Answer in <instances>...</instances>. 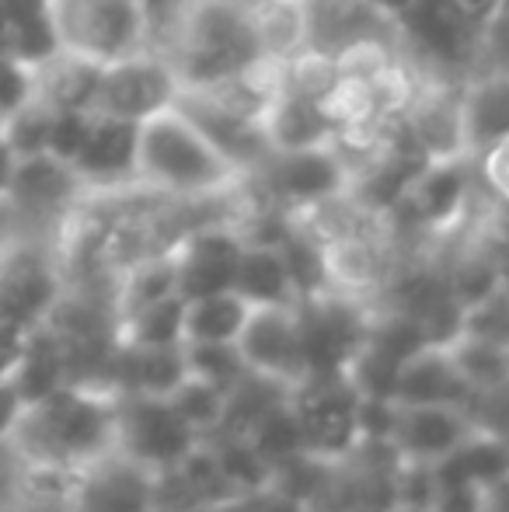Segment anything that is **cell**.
Returning <instances> with one entry per match:
<instances>
[{
    "instance_id": "obj_1",
    "label": "cell",
    "mask_w": 509,
    "mask_h": 512,
    "mask_svg": "<svg viewBox=\"0 0 509 512\" xmlns=\"http://www.w3.org/2000/svg\"><path fill=\"white\" fill-rule=\"evenodd\" d=\"M119 391L95 380H67L25 408L11 446L28 471L77 474L116 453Z\"/></svg>"
},
{
    "instance_id": "obj_2",
    "label": "cell",
    "mask_w": 509,
    "mask_h": 512,
    "mask_svg": "<svg viewBox=\"0 0 509 512\" xmlns=\"http://www.w3.org/2000/svg\"><path fill=\"white\" fill-rule=\"evenodd\" d=\"M248 175L203 133L182 105L136 126V189L175 203L227 199Z\"/></svg>"
},
{
    "instance_id": "obj_3",
    "label": "cell",
    "mask_w": 509,
    "mask_h": 512,
    "mask_svg": "<svg viewBox=\"0 0 509 512\" xmlns=\"http://www.w3.org/2000/svg\"><path fill=\"white\" fill-rule=\"evenodd\" d=\"M168 56L182 88H217L269 63L255 14L231 0H178L175 46Z\"/></svg>"
},
{
    "instance_id": "obj_4",
    "label": "cell",
    "mask_w": 509,
    "mask_h": 512,
    "mask_svg": "<svg viewBox=\"0 0 509 512\" xmlns=\"http://www.w3.org/2000/svg\"><path fill=\"white\" fill-rule=\"evenodd\" d=\"M56 53L109 67L154 46L150 0H46Z\"/></svg>"
},
{
    "instance_id": "obj_5",
    "label": "cell",
    "mask_w": 509,
    "mask_h": 512,
    "mask_svg": "<svg viewBox=\"0 0 509 512\" xmlns=\"http://www.w3.org/2000/svg\"><path fill=\"white\" fill-rule=\"evenodd\" d=\"M7 206L21 241H42L46 230L63 227L88 189L67 161L53 154L18 157L7 185Z\"/></svg>"
},
{
    "instance_id": "obj_6",
    "label": "cell",
    "mask_w": 509,
    "mask_h": 512,
    "mask_svg": "<svg viewBox=\"0 0 509 512\" xmlns=\"http://www.w3.org/2000/svg\"><path fill=\"white\" fill-rule=\"evenodd\" d=\"M178 95H182V77H178L171 56L157 53L150 46L143 53L126 56V60L98 70V84L88 112L140 126L150 115L178 105Z\"/></svg>"
},
{
    "instance_id": "obj_7",
    "label": "cell",
    "mask_w": 509,
    "mask_h": 512,
    "mask_svg": "<svg viewBox=\"0 0 509 512\" xmlns=\"http://www.w3.org/2000/svg\"><path fill=\"white\" fill-rule=\"evenodd\" d=\"M203 439L178 418L168 398H143V394H119L116 453L143 464L147 471L175 474Z\"/></svg>"
},
{
    "instance_id": "obj_8",
    "label": "cell",
    "mask_w": 509,
    "mask_h": 512,
    "mask_svg": "<svg viewBox=\"0 0 509 512\" xmlns=\"http://www.w3.org/2000/svg\"><path fill=\"white\" fill-rule=\"evenodd\" d=\"M63 300V276L42 241H11L0 251V324L28 335Z\"/></svg>"
},
{
    "instance_id": "obj_9",
    "label": "cell",
    "mask_w": 509,
    "mask_h": 512,
    "mask_svg": "<svg viewBox=\"0 0 509 512\" xmlns=\"http://www.w3.org/2000/svg\"><path fill=\"white\" fill-rule=\"evenodd\" d=\"M290 401L297 408L300 429H304L307 453L328 460V464H346L356 450V401H360L349 380L342 373L311 377L293 387Z\"/></svg>"
},
{
    "instance_id": "obj_10",
    "label": "cell",
    "mask_w": 509,
    "mask_h": 512,
    "mask_svg": "<svg viewBox=\"0 0 509 512\" xmlns=\"http://www.w3.org/2000/svg\"><path fill=\"white\" fill-rule=\"evenodd\" d=\"M238 352L248 373L276 387H300L307 380L304 352H300V307L262 304L248 310V321L238 335Z\"/></svg>"
},
{
    "instance_id": "obj_11",
    "label": "cell",
    "mask_w": 509,
    "mask_h": 512,
    "mask_svg": "<svg viewBox=\"0 0 509 512\" xmlns=\"http://www.w3.org/2000/svg\"><path fill=\"white\" fill-rule=\"evenodd\" d=\"M161 474L147 471L143 464L109 453L84 471L70 474L67 512H157L161 502Z\"/></svg>"
},
{
    "instance_id": "obj_12",
    "label": "cell",
    "mask_w": 509,
    "mask_h": 512,
    "mask_svg": "<svg viewBox=\"0 0 509 512\" xmlns=\"http://www.w3.org/2000/svg\"><path fill=\"white\" fill-rule=\"evenodd\" d=\"M401 126H405L412 147L422 161H454L468 154V136H464V105L461 88L450 84H419L412 88L405 108H401Z\"/></svg>"
},
{
    "instance_id": "obj_13",
    "label": "cell",
    "mask_w": 509,
    "mask_h": 512,
    "mask_svg": "<svg viewBox=\"0 0 509 512\" xmlns=\"http://www.w3.org/2000/svg\"><path fill=\"white\" fill-rule=\"evenodd\" d=\"M471 164L475 157L454 161H426L412 178L405 199L394 209H405L412 223L426 234H450L471 206Z\"/></svg>"
},
{
    "instance_id": "obj_14",
    "label": "cell",
    "mask_w": 509,
    "mask_h": 512,
    "mask_svg": "<svg viewBox=\"0 0 509 512\" xmlns=\"http://www.w3.org/2000/svg\"><path fill=\"white\" fill-rule=\"evenodd\" d=\"M241 244H245V237L231 223H210V227L185 230L171 244L178 265V293L185 300H192L206 297V293L231 290Z\"/></svg>"
},
{
    "instance_id": "obj_15",
    "label": "cell",
    "mask_w": 509,
    "mask_h": 512,
    "mask_svg": "<svg viewBox=\"0 0 509 512\" xmlns=\"http://www.w3.org/2000/svg\"><path fill=\"white\" fill-rule=\"evenodd\" d=\"M88 196H116L136 189V126L95 115L81 154L70 161Z\"/></svg>"
},
{
    "instance_id": "obj_16",
    "label": "cell",
    "mask_w": 509,
    "mask_h": 512,
    "mask_svg": "<svg viewBox=\"0 0 509 512\" xmlns=\"http://www.w3.org/2000/svg\"><path fill=\"white\" fill-rule=\"evenodd\" d=\"M475 429H478V418L471 415V408L398 405V425H394L391 446H394V453H398V460L440 464V460L450 457Z\"/></svg>"
},
{
    "instance_id": "obj_17",
    "label": "cell",
    "mask_w": 509,
    "mask_h": 512,
    "mask_svg": "<svg viewBox=\"0 0 509 512\" xmlns=\"http://www.w3.org/2000/svg\"><path fill=\"white\" fill-rule=\"evenodd\" d=\"M398 405H450L471 408L475 394L468 391L464 377L457 373L447 345H422L419 352L401 363L398 384H394Z\"/></svg>"
},
{
    "instance_id": "obj_18",
    "label": "cell",
    "mask_w": 509,
    "mask_h": 512,
    "mask_svg": "<svg viewBox=\"0 0 509 512\" xmlns=\"http://www.w3.org/2000/svg\"><path fill=\"white\" fill-rule=\"evenodd\" d=\"M468 154L478 157L489 143L509 136V67H492L461 88Z\"/></svg>"
},
{
    "instance_id": "obj_19",
    "label": "cell",
    "mask_w": 509,
    "mask_h": 512,
    "mask_svg": "<svg viewBox=\"0 0 509 512\" xmlns=\"http://www.w3.org/2000/svg\"><path fill=\"white\" fill-rule=\"evenodd\" d=\"M238 297H245L252 307L262 304H300L297 286L290 279V269L283 262V251L272 241H245L234 269V286Z\"/></svg>"
},
{
    "instance_id": "obj_20",
    "label": "cell",
    "mask_w": 509,
    "mask_h": 512,
    "mask_svg": "<svg viewBox=\"0 0 509 512\" xmlns=\"http://www.w3.org/2000/svg\"><path fill=\"white\" fill-rule=\"evenodd\" d=\"M450 359H454L457 373L464 377L468 391L475 394V401L492 398V394L509 387V345L489 342L482 335L461 331L454 342H447Z\"/></svg>"
},
{
    "instance_id": "obj_21",
    "label": "cell",
    "mask_w": 509,
    "mask_h": 512,
    "mask_svg": "<svg viewBox=\"0 0 509 512\" xmlns=\"http://www.w3.org/2000/svg\"><path fill=\"white\" fill-rule=\"evenodd\" d=\"M116 345L129 349H171L185 345V297L171 293L154 304L140 307L136 314L116 321Z\"/></svg>"
},
{
    "instance_id": "obj_22",
    "label": "cell",
    "mask_w": 509,
    "mask_h": 512,
    "mask_svg": "<svg viewBox=\"0 0 509 512\" xmlns=\"http://www.w3.org/2000/svg\"><path fill=\"white\" fill-rule=\"evenodd\" d=\"M241 436L255 446V453L269 467H279L283 460L297 457V453H307L304 429H300V418H297V408H293L290 394H283V398H276L269 408L258 411L252 418V425H248Z\"/></svg>"
},
{
    "instance_id": "obj_23",
    "label": "cell",
    "mask_w": 509,
    "mask_h": 512,
    "mask_svg": "<svg viewBox=\"0 0 509 512\" xmlns=\"http://www.w3.org/2000/svg\"><path fill=\"white\" fill-rule=\"evenodd\" d=\"M248 310L252 304L234 290L185 300V342H238Z\"/></svg>"
},
{
    "instance_id": "obj_24",
    "label": "cell",
    "mask_w": 509,
    "mask_h": 512,
    "mask_svg": "<svg viewBox=\"0 0 509 512\" xmlns=\"http://www.w3.org/2000/svg\"><path fill=\"white\" fill-rule=\"evenodd\" d=\"M213 460H217L220 481H224L227 495L231 499H248V495L262 492L272 478V467L265 464L255 453V446L248 443L238 432H224V436H213Z\"/></svg>"
},
{
    "instance_id": "obj_25",
    "label": "cell",
    "mask_w": 509,
    "mask_h": 512,
    "mask_svg": "<svg viewBox=\"0 0 509 512\" xmlns=\"http://www.w3.org/2000/svg\"><path fill=\"white\" fill-rule=\"evenodd\" d=\"M227 398H231V391H220V387L206 384V380L189 373V377L168 394V405L178 411V418H182L199 439H213L227 422Z\"/></svg>"
},
{
    "instance_id": "obj_26",
    "label": "cell",
    "mask_w": 509,
    "mask_h": 512,
    "mask_svg": "<svg viewBox=\"0 0 509 512\" xmlns=\"http://www.w3.org/2000/svg\"><path fill=\"white\" fill-rule=\"evenodd\" d=\"M401 359H394L391 352L377 349L370 338H363L360 349L346 359L342 377L349 380L360 398H391L394 401V384H398Z\"/></svg>"
},
{
    "instance_id": "obj_27",
    "label": "cell",
    "mask_w": 509,
    "mask_h": 512,
    "mask_svg": "<svg viewBox=\"0 0 509 512\" xmlns=\"http://www.w3.org/2000/svg\"><path fill=\"white\" fill-rule=\"evenodd\" d=\"M182 349L192 377L206 380L220 391H234L248 377V366L234 342H185Z\"/></svg>"
},
{
    "instance_id": "obj_28",
    "label": "cell",
    "mask_w": 509,
    "mask_h": 512,
    "mask_svg": "<svg viewBox=\"0 0 509 512\" xmlns=\"http://www.w3.org/2000/svg\"><path fill=\"white\" fill-rule=\"evenodd\" d=\"M49 126H53V105L35 98L18 115L0 122V136H4V143L11 147L14 157H35L49 154Z\"/></svg>"
},
{
    "instance_id": "obj_29",
    "label": "cell",
    "mask_w": 509,
    "mask_h": 512,
    "mask_svg": "<svg viewBox=\"0 0 509 512\" xmlns=\"http://www.w3.org/2000/svg\"><path fill=\"white\" fill-rule=\"evenodd\" d=\"M35 98H39V67L4 49L0 53V122L18 115Z\"/></svg>"
},
{
    "instance_id": "obj_30",
    "label": "cell",
    "mask_w": 509,
    "mask_h": 512,
    "mask_svg": "<svg viewBox=\"0 0 509 512\" xmlns=\"http://www.w3.org/2000/svg\"><path fill=\"white\" fill-rule=\"evenodd\" d=\"M475 164L485 178V189H489L503 206H509V136L489 143V147L475 157Z\"/></svg>"
},
{
    "instance_id": "obj_31",
    "label": "cell",
    "mask_w": 509,
    "mask_h": 512,
    "mask_svg": "<svg viewBox=\"0 0 509 512\" xmlns=\"http://www.w3.org/2000/svg\"><path fill=\"white\" fill-rule=\"evenodd\" d=\"M426 512H485V488L475 481H457V485H436L433 502Z\"/></svg>"
},
{
    "instance_id": "obj_32",
    "label": "cell",
    "mask_w": 509,
    "mask_h": 512,
    "mask_svg": "<svg viewBox=\"0 0 509 512\" xmlns=\"http://www.w3.org/2000/svg\"><path fill=\"white\" fill-rule=\"evenodd\" d=\"M25 478H28V467L18 457V450L11 443H0V509L25 495Z\"/></svg>"
},
{
    "instance_id": "obj_33",
    "label": "cell",
    "mask_w": 509,
    "mask_h": 512,
    "mask_svg": "<svg viewBox=\"0 0 509 512\" xmlns=\"http://www.w3.org/2000/svg\"><path fill=\"white\" fill-rule=\"evenodd\" d=\"M28 401L21 398V391L14 387V380L7 373H0V443H11L14 429H18L21 415H25Z\"/></svg>"
},
{
    "instance_id": "obj_34",
    "label": "cell",
    "mask_w": 509,
    "mask_h": 512,
    "mask_svg": "<svg viewBox=\"0 0 509 512\" xmlns=\"http://www.w3.org/2000/svg\"><path fill=\"white\" fill-rule=\"evenodd\" d=\"M245 512H318V509L307 506V502H300V499H293V495L279 492V488L265 485L262 492H255L245 499Z\"/></svg>"
},
{
    "instance_id": "obj_35",
    "label": "cell",
    "mask_w": 509,
    "mask_h": 512,
    "mask_svg": "<svg viewBox=\"0 0 509 512\" xmlns=\"http://www.w3.org/2000/svg\"><path fill=\"white\" fill-rule=\"evenodd\" d=\"M367 4L374 7L381 18L391 21V25H398V21L405 18V14L412 11L415 4H419V0H367Z\"/></svg>"
},
{
    "instance_id": "obj_36",
    "label": "cell",
    "mask_w": 509,
    "mask_h": 512,
    "mask_svg": "<svg viewBox=\"0 0 509 512\" xmlns=\"http://www.w3.org/2000/svg\"><path fill=\"white\" fill-rule=\"evenodd\" d=\"M485 512H509V474L485 488Z\"/></svg>"
},
{
    "instance_id": "obj_37",
    "label": "cell",
    "mask_w": 509,
    "mask_h": 512,
    "mask_svg": "<svg viewBox=\"0 0 509 512\" xmlns=\"http://www.w3.org/2000/svg\"><path fill=\"white\" fill-rule=\"evenodd\" d=\"M14 161H18V157L11 154V147H7V143H4V136H0V199L7 196V185H11Z\"/></svg>"
},
{
    "instance_id": "obj_38",
    "label": "cell",
    "mask_w": 509,
    "mask_h": 512,
    "mask_svg": "<svg viewBox=\"0 0 509 512\" xmlns=\"http://www.w3.org/2000/svg\"><path fill=\"white\" fill-rule=\"evenodd\" d=\"M231 4H238V7H245V11L258 14V11H265L269 4H276V0H231Z\"/></svg>"
},
{
    "instance_id": "obj_39",
    "label": "cell",
    "mask_w": 509,
    "mask_h": 512,
    "mask_svg": "<svg viewBox=\"0 0 509 512\" xmlns=\"http://www.w3.org/2000/svg\"><path fill=\"white\" fill-rule=\"evenodd\" d=\"M7 49V25H4V14H0V53Z\"/></svg>"
}]
</instances>
